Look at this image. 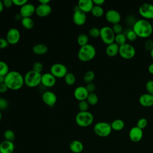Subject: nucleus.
<instances>
[{
	"instance_id": "obj_1",
	"label": "nucleus",
	"mask_w": 153,
	"mask_h": 153,
	"mask_svg": "<svg viewBox=\"0 0 153 153\" xmlns=\"http://www.w3.org/2000/svg\"><path fill=\"white\" fill-rule=\"evenodd\" d=\"M4 83L8 89L17 90L25 84L24 76L18 71H11L5 76Z\"/></svg>"
},
{
	"instance_id": "obj_2",
	"label": "nucleus",
	"mask_w": 153,
	"mask_h": 153,
	"mask_svg": "<svg viewBox=\"0 0 153 153\" xmlns=\"http://www.w3.org/2000/svg\"><path fill=\"white\" fill-rule=\"evenodd\" d=\"M132 29L137 36L140 38H148L151 35L153 32L152 23L143 19L137 20L133 25Z\"/></svg>"
},
{
	"instance_id": "obj_3",
	"label": "nucleus",
	"mask_w": 153,
	"mask_h": 153,
	"mask_svg": "<svg viewBox=\"0 0 153 153\" xmlns=\"http://www.w3.org/2000/svg\"><path fill=\"white\" fill-rule=\"evenodd\" d=\"M95 47L90 44L80 47L78 51V58L82 62H88L92 60L96 56Z\"/></svg>"
},
{
	"instance_id": "obj_4",
	"label": "nucleus",
	"mask_w": 153,
	"mask_h": 153,
	"mask_svg": "<svg viewBox=\"0 0 153 153\" xmlns=\"http://www.w3.org/2000/svg\"><path fill=\"white\" fill-rule=\"evenodd\" d=\"M41 76L42 74L41 73L33 70L29 71L24 76L25 84L28 87H35L41 83Z\"/></svg>"
},
{
	"instance_id": "obj_5",
	"label": "nucleus",
	"mask_w": 153,
	"mask_h": 153,
	"mask_svg": "<svg viewBox=\"0 0 153 153\" xmlns=\"http://www.w3.org/2000/svg\"><path fill=\"white\" fill-rule=\"evenodd\" d=\"M94 121V116L89 111H79L75 116V122L78 126L81 127L90 126Z\"/></svg>"
},
{
	"instance_id": "obj_6",
	"label": "nucleus",
	"mask_w": 153,
	"mask_h": 153,
	"mask_svg": "<svg viewBox=\"0 0 153 153\" xmlns=\"http://www.w3.org/2000/svg\"><path fill=\"white\" fill-rule=\"evenodd\" d=\"M94 132L96 135L102 137L108 136L112 131L111 124L107 122L100 121L96 123L93 127Z\"/></svg>"
},
{
	"instance_id": "obj_7",
	"label": "nucleus",
	"mask_w": 153,
	"mask_h": 153,
	"mask_svg": "<svg viewBox=\"0 0 153 153\" xmlns=\"http://www.w3.org/2000/svg\"><path fill=\"white\" fill-rule=\"evenodd\" d=\"M115 34L110 26H105L100 29V37L106 45L114 42Z\"/></svg>"
},
{
	"instance_id": "obj_8",
	"label": "nucleus",
	"mask_w": 153,
	"mask_h": 153,
	"mask_svg": "<svg viewBox=\"0 0 153 153\" xmlns=\"http://www.w3.org/2000/svg\"><path fill=\"white\" fill-rule=\"evenodd\" d=\"M118 53L122 58L124 59H130L135 56L136 49L131 44L125 43L120 46Z\"/></svg>"
},
{
	"instance_id": "obj_9",
	"label": "nucleus",
	"mask_w": 153,
	"mask_h": 153,
	"mask_svg": "<svg viewBox=\"0 0 153 153\" xmlns=\"http://www.w3.org/2000/svg\"><path fill=\"white\" fill-rule=\"evenodd\" d=\"M68 72L67 67L62 63H56L50 67V73L56 78H64Z\"/></svg>"
},
{
	"instance_id": "obj_10",
	"label": "nucleus",
	"mask_w": 153,
	"mask_h": 153,
	"mask_svg": "<svg viewBox=\"0 0 153 153\" xmlns=\"http://www.w3.org/2000/svg\"><path fill=\"white\" fill-rule=\"evenodd\" d=\"M140 15L145 19H153V5L145 2L142 4L139 7Z\"/></svg>"
},
{
	"instance_id": "obj_11",
	"label": "nucleus",
	"mask_w": 153,
	"mask_h": 153,
	"mask_svg": "<svg viewBox=\"0 0 153 153\" xmlns=\"http://www.w3.org/2000/svg\"><path fill=\"white\" fill-rule=\"evenodd\" d=\"M20 38V31L15 27L10 29L6 35V39L9 44L14 45L19 42Z\"/></svg>"
},
{
	"instance_id": "obj_12",
	"label": "nucleus",
	"mask_w": 153,
	"mask_h": 153,
	"mask_svg": "<svg viewBox=\"0 0 153 153\" xmlns=\"http://www.w3.org/2000/svg\"><path fill=\"white\" fill-rule=\"evenodd\" d=\"M57 96L54 93L51 91H46L42 94L43 102L50 107H53L57 102Z\"/></svg>"
},
{
	"instance_id": "obj_13",
	"label": "nucleus",
	"mask_w": 153,
	"mask_h": 153,
	"mask_svg": "<svg viewBox=\"0 0 153 153\" xmlns=\"http://www.w3.org/2000/svg\"><path fill=\"white\" fill-rule=\"evenodd\" d=\"M143 130L134 126L131 127L128 132V136L131 142L136 143L140 141L143 137Z\"/></svg>"
},
{
	"instance_id": "obj_14",
	"label": "nucleus",
	"mask_w": 153,
	"mask_h": 153,
	"mask_svg": "<svg viewBox=\"0 0 153 153\" xmlns=\"http://www.w3.org/2000/svg\"><path fill=\"white\" fill-rule=\"evenodd\" d=\"M105 18L108 22L114 25L115 23H120L121 19V16L120 13L117 10L111 9L106 12Z\"/></svg>"
},
{
	"instance_id": "obj_15",
	"label": "nucleus",
	"mask_w": 153,
	"mask_h": 153,
	"mask_svg": "<svg viewBox=\"0 0 153 153\" xmlns=\"http://www.w3.org/2000/svg\"><path fill=\"white\" fill-rule=\"evenodd\" d=\"M36 7L31 3H26L20 7L19 14L22 18L30 17L35 13Z\"/></svg>"
},
{
	"instance_id": "obj_16",
	"label": "nucleus",
	"mask_w": 153,
	"mask_h": 153,
	"mask_svg": "<svg viewBox=\"0 0 153 153\" xmlns=\"http://www.w3.org/2000/svg\"><path fill=\"white\" fill-rule=\"evenodd\" d=\"M72 20L77 26H82L84 25L87 20L86 13L81 11L79 9L74 11L72 16Z\"/></svg>"
},
{
	"instance_id": "obj_17",
	"label": "nucleus",
	"mask_w": 153,
	"mask_h": 153,
	"mask_svg": "<svg viewBox=\"0 0 153 153\" xmlns=\"http://www.w3.org/2000/svg\"><path fill=\"white\" fill-rule=\"evenodd\" d=\"M56 82V78L50 72H47L42 75L41 84L46 87H52Z\"/></svg>"
},
{
	"instance_id": "obj_18",
	"label": "nucleus",
	"mask_w": 153,
	"mask_h": 153,
	"mask_svg": "<svg viewBox=\"0 0 153 153\" xmlns=\"http://www.w3.org/2000/svg\"><path fill=\"white\" fill-rule=\"evenodd\" d=\"M52 8L50 4H39L35 10L36 14L41 17L48 16L51 13Z\"/></svg>"
},
{
	"instance_id": "obj_19",
	"label": "nucleus",
	"mask_w": 153,
	"mask_h": 153,
	"mask_svg": "<svg viewBox=\"0 0 153 153\" xmlns=\"http://www.w3.org/2000/svg\"><path fill=\"white\" fill-rule=\"evenodd\" d=\"M88 94L89 93L88 92L85 87L82 85L77 87L74 91V96L75 98L79 101L86 100Z\"/></svg>"
},
{
	"instance_id": "obj_20",
	"label": "nucleus",
	"mask_w": 153,
	"mask_h": 153,
	"mask_svg": "<svg viewBox=\"0 0 153 153\" xmlns=\"http://www.w3.org/2000/svg\"><path fill=\"white\" fill-rule=\"evenodd\" d=\"M77 6L81 11L86 13L91 12L94 4L93 0H79L78 2Z\"/></svg>"
},
{
	"instance_id": "obj_21",
	"label": "nucleus",
	"mask_w": 153,
	"mask_h": 153,
	"mask_svg": "<svg viewBox=\"0 0 153 153\" xmlns=\"http://www.w3.org/2000/svg\"><path fill=\"white\" fill-rule=\"evenodd\" d=\"M139 102L144 107L152 106H153V96L148 93L142 94L139 98Z\"/></svg>"
},
{
	"instance_id": "obj_22",
	"label": "nucleus",
	"mask_w": 153,
	"mask_h": 153,
	"mask_svg": "<svg viewBox=\"0 0 153 153\" xmlns=\"http://www.w3.org/2000/svg\"><path fill=\"white\" fill-rule=\"evenodd\" d=\"M14 148V144L13 142L4 140L0 143V153H13Z\"/></svg>"
},
{
	"instance_id": "obj_23",
	"label": "nucleus",
	"mask_w": 153,
	"mask_h": 153,
	"mask_svg": "<svg viewBox=\"0 0 153 153\" xmlns=\"http://www.w3.org/2000/svg\"><path fill=\"white\" fill-rule=\"evenodd\" d=\"M69 149L74 153H81L84 149V145L81 141L74 140L69 144Z\"/></svg>"
},
{
	"instance_id": "obj_24",
	"label": "nucleus",
	"mask_w": 153,
	"mask_h": 153,
	"mask_svg": "<svg viewBox=\"0 0 153 153\" xmlns=\"http://www.w3.org/2000/svg\"><path fill=\"white\" fill-rule=\"evenodd\" d=\"M119 47L120 46L115 42L109 45H107L105 49L106 54L109 57H113L116 56L119 52Z\"/></svg>"
},
{
	"instance_id": "obj_25",
	"label": "nucleus",
	"mask_w": 153,
	"mask_h": 153,
	"mask_svg": "<svg viewBox=\"0 0 153 153\" xmlns=\"http://www.w3.org/2000/svg\"><path fill=\"white\" fill-rule=\"evenodd\" d=\"M48 47L45 44L41 43L35 44L32 48L33 53L38 55H43L46 54L48 51Z\"/></svg>"
},
{
	"instance_id": "obj_26",
	"label": "nucleus",
	"mask_w": 153,
	"mask_h": 153,
	"mask_svg": "<svg viewBox=\"0 0 153 153\" xmlns=\"http://www.w3.org/2000/svg\"><path fill=\"white\" fill-rule=\"evenodd\" d=\"M112 130L115 131H120L123 130L125 126L124 121L121 119H116L111 123Z\"/></svg>"
},
{
	"instance_id": "obj_27",
	"label": "nucleus",
	"mask_w": 153,
	"mask_h": 153,
	"mask_svg": "<svg viewBox=\"0 0 153 153\" xmlns=\"http://www.w3.org/2000/svg\"><path fill=\"white\" fill-rule=\"evenodd\" d=\"M21 23L23 27L26 29H31L34 26V22L31 17H24L21 20Z\"/></svg>"
},
{
	"instance_id": "obj_28",
	"label": "nucleus",
	"mask_w": 153,
	"mask_h": 153,
	"mask_svg": "<svg viewBox=\"0 0 153 153\" xmlns=\"http://www.w3.org/2000/svg\"><path fill=\"white\" fill-rule=\"evenodd\" d=\"M91 13L93 16L96 17H101L104 14V10L102 7V6H99V5H94Z\"/></svg>"
},
{
	"instance_id": "obj_29",
	"label": "nucleus",
	"mask_w": 153,
	"mask_h": 153,
	"mask_svg": "<svg viewBox=\"0 0 153 153\" xmlns=\"http://www.w3.org/2000/svg\"><path fill=\"white\" fill-rule=\"evenodd\" d=\"M88 36L85 33H81L77 38V43L81 47L85 45L88 43Z\"/></svg>"
},
{
	"instance_id": "obj_30",
	"label": "nucleus",
	"mask_w": 153,
	"mask_h": 153,
	"mask_svg": "<svg viewBox=\"0 0 153 153\" xmlns=\"http://www.w3.org/2000/svg\"><path fill=\"white\" fill-rule=\"evenodd\" d=\"M64 80L66 84L71 85L75 84L76 81V78L73 73L68 72L64 77Z\"/></svg>"
},
{
	"instance_id": "obj_31",
	"label": "nucleus",
	"mask_w": 153,
	"mask_h": 153,
	"mask_svg": "<svg viewBox=\"0 0 153 153\" xmlns=\"http://www.w3.org/2000/svg\"><path fill=\"white\" fill-rule=\"evenodd\" d=\"M86 100L87 101V102L88 103L89 105H95L97 103L98 100H99V98L98 96H97V94L94 93H90L88 94Z\"/></svg>"
},
{
	"instance_id": "obj_32",
	"label": "nucleus",
	"mask_w": 153,
	"mask_h": 153,
	"mask_svg": "<svg viewBox=\"0 0 153 153\" xmlns=\"http://www.w3.org/2000/svg\"><path fill=\"white\" fill-rule=\"evenodd\" d=\"M95 77V74L93 71H87L83 76V79L87 84L92 82V81L94 80Z\"/></svg>"
},
{
	"instance_id": "obj_33",
	"label": "nucleus",
	"mask_w": 153,
	"mask_h": 153,
	"mask_svg": "<svg viewBox=\"0 0 153 153\" xmlns=\"http://www.w3.org/2000/svg\"><path fill=\"white\" fill-rule=\"evenodd\" d=\"M124 34L125 35L126 39L130 41H135L137 37V35L132 29H128L126 30V32L124 33Z\"/></svg>"
},
{
	"instance_id": "obj_34",
	"label": "nucleus",
	"mask_w": 153,
	"mask_h": 153,
	"mask_svg": "<svg viewBox=\"0 0 153 153\" xmlns=\"http://www.w3.org/2000/svg\"><path fill=\"white\" fill-rule=\"evenodd\" d=\"M126 37L125 36V35L124 34V33H118L115 35V42L116 44H117L119 46L126 43Z\"/></svg>"
},
{
	"instance_id": "obj_35",
	"label": "nucleus",
	"mask_w": 153,
	"mask_h": 153,
	"mask_svg": "<svg viewBox=\"0 0 153 153\" xmlns=\"http://www.w3.org/2000/svg\"><path fill=\"white\" fill-rule=\"evenodd\" d=\"M4 137L5 140L13 142L15 140L16 135L14 132L11 130H6L4 133Z\"/></svg>"
},
{
	"instance_id": "obj_36",
	"label": "nucleus",
	"mask_w": 153,
	"mask_h": 153,
	"mask_svg": "<svg viewBox=\"0 0 153 153\" xmlns=\"http://www.w3.org/2000/svg\"><path fill=\"white\" fill-rule=\"evenodd\" d=\"M9 72V67L7 63L4 61L0 60V75L5 76Z\"/></svg>"
},
{
	"instance_id": "obj_37",
	"label": "nucleus",
	"mask_w": 153,
	"mask_h": 153,
	"mask_svg": "<svg viewBox=\"0 0 153 153\" xmlns=\"http://www.w3.org/2000/svg\"><path fill=\"white\" fill-rule=\"evenodd\" d=\"M88 106H89V104L86 100L79 101L78 104V109H79V111H81V112L87 111L88 109Z\"/></svg>"
},
{
	"instance_id": "obj_38",
	"label": "nucleus",
	"mask_w": 153,
	"mask_h": 153,
	"mask_svg": "<svg viewBox=\"0 0 153 153\" xmlns=\"http://www.w3.org/2000/svg\"><path fill=\"white\" fill-rule=\"evenodd\" d=\"M147 124H148V120L145 118H141L139 119L138 121H137L136 126L140 128V129L143 130L146 127Z\"/></svg>"
},
{
	"instance_id": "obj_39",
	"label": "nucleus",
	"mask_w": 153,
	"mask_h": 153,
	"mask_svg": "<svg viewBox=\"0 0 153 153\" xmlns=\"http://www.w3.org/2000/svg\"><path fill=\"white\" fill-rule=\"evenodd\" d=\"M89 35L92 38H97L100 36V29L96 27H91L89 30Z\"/></svg>"
},
{
	"instance_id": "obj_40",
	"label": "nucleus",
	"mask_w": 153,
	"mask_h": 153,
	"mask_svg": "<svg viewBox=\"0 0 153 153\" xmlns=\"http://www.w3.org/2000/svg\"><path fill=\"white\" fill-rule=\"evenodd\" d=\"M112 29L115 35L121 33H122V31H123V26L120 23L114 24L112 27Z\"/></svg>"
},
{
	"instance_id": "obj_41",
	"label": "nucleus",
	"mask_w": 153,
	"mask_h": 153,
	"mask_svg": "<svg viewBox=\"0 0 153 153\" xmlns=\"http://www.w3.org/2000/svg\"><path fill=\"white\" fill-rule=\"evenodd\" d=\"M42 69H43V65L40 62H36L33 63V65L32 66L33 71L39 72V73H41V72L42 71Z\"/></svg>"
},
{
	"instance_id": "obj_42",
	"label": "nucleus",
	"mask_w": 153,
	"mask_h": 153,
	"mask_svg": "<svg viewBox=\"0 0 153 153\" xmlns=\"http://www.w3.org/2000/svg\"><path fill=\"white\" fill-rule=\"evenodd\" d=\"M145 87L148 91V93L153 96V80L150 79L147 81V82H146Z\"/></svg>"
},
{
	"instance_id": "obj_43",
	"label": "nucleus",
	"mask_w": 153,
	"mask_h": 153,
	"mask_svg": "<svg viewBox=\"0 0 153 153\" xmlns=\"http://www.w3.org/2000/svg\"><path fill=\"white\" fill-rule=\"evenodd\" d=\"M145 48L147 51H151L153 48V40L148 39L145 43Z\"/></svg>"
},
{
	"instance_id": "obj_44",
	"label": "nucleus",
	"mask_w": 153,
	"mask_h": 153,
	"mask_svg": "<svg viewBox=\"0 0 153 153\" xmlns=\"http://www.w3.org/2000/svg\"><path fill=\"white\" fill-rule=\"evenodd\" d=\"M85 88L89 93H94V90H96V85L93 82H90L87 84Z\"/></svg>"
},
{
	"instance_id": "obj_45",
	"label": "nucleus",
	"mask_w": 153,
	"mask_h": 153,
	"mask_svg": "<svg viewBox=\"0 0 153 153\" xmlns=\"http://www.w3.org/2000/svg\"><path fill=\"white\" fill-rule=\"evenodd\" d=\"M9 45L8 42L6 38H0V49H4L7 48Z\"/></svg>"
},
{
	"instance_id": "obj_46",
	"label": "nucleus",
	"mask_w": 153,
	"mask_h": 153,
	"mask_svg": "<svg viewBox=\"0 0 153 153\" xmlns=\"http://www.w3.org/2000/svg\"><path fill=\"white\" fill-rule=\"evenodd\" d=\"M8 106V102L7 99L4 98H2L1 102L0 103V110H4L7 108Z\"/></svg>"
},
{
	"instance_id": "obj_47",
	"label": "nucleus",
	"mask_w": 153,
	"mask_h": 153,
	"mask_svg": "<svg viewBox=\"0 0 153 153\" xmlns=\"http://www.w3.org/2000/svg\"><path fill=\"white\" fill-rule=\"evenodd\" d=\"M12 1L13 3V5H15L16 6H19L20 7L28 2L27 0H12Z\"/></svg>"
},
{
	"instance_id": "obj_48",
	"label": "nucleus",
	"mask_w": 153,
	"mask_h": 153,
	"mask_svg": "<svg viewBox=\"0 0 153 153\" xmlns=\"http://www.w3.org/2000/svg\"><path fill=\"white\" fill-rule=\"evenodd\" d=\"M126 21H127V23L129 25H132V27L133 26V25L135 23V22H136V18L131 16V15H128L127 18H126Z\"/></svg>"
},
{
	"instance_id": "obj_49",
	"label": "nucleus",
	"mask_w": 153,
	"mask_h": 153,
	"mask_svg": "<svg viewBox=\"0 0 153 153\" xmlns=\"http://www.w3.org/2000/svg\"><path fill=\"white\" fill-rule=\"evenodd\" d=\"M2 2L4 7L6 8H10L13 5L12 0H4Z\"/></svg>"
},
{
	"instance_id": "obj_50",
	"label": "nucleus",
	"mask_w": 153,
	"mask_h": 153,
	"mask_svg": "<svg viewBox=\"0 0 153 153\" xmlns=\"http://www.w3.org/2000/svg\"><path fill=\"white\" fill-rule=\"evenodd\" d=\"M8 87L5 83L0 84V93H4L7 91Z\"/></svg>"
},
{
	"instance_id": "obj_51",
	"label": "nucleus",
	"mask_w": 153,
	"mask_h": 153,
	"mask_svg": "<svg viewBox=\"0 0 153 153\" xmlns=\"http://www.w3.org/2000/svg\"><path fill=\"white\" fill-rule=\"evenodd\" d=\"M94 5H99V6H102L105 2L104 0H93Z\"/></svg>"
},
{
	"instance_id": "obj_52",
	"label": "nucleus",
	"mask_w": 153,
	"mask_h": 153,
	"mask_svg": "<svg viewBox=\"0 0 153 153\" xmlns=\"http://www.w3.org/2000/svg\"><path fill=\"white\" fill-rule=\"evenodd\" d=\"M148 70L149 71V73H151V74H153V63H151L148 67Z\"/></svg>"
},
{
	"instance_id": "obj_53",
	"label": "nucleus",
	"mask_w": 153,
	"mask_h": 153,
	"mask_svg": "<svg viewBox=\"0 0 153 153\" xmlns=\"http://www.w3.org/2000/svg\"><path fill=\"white\" fill-rule=\"evenodd\" d=\"M38 2L40 4H49L50 2V0H39Z\"/></svg>"
},
{
	"instance_id": "obj_54",
	"label": "nucleus",
	"mask_w": 153,
	"mask_h": 153,
	"mask_svg": "<svg viewBox=\"0 0 153 153\" xmlns=\"http://www.w3.org/2000/svg\"><path fill=\"white\" fill-rule=\"evenodd\" d=\"M4 8V6L3 2H2V1L0 0V13L3 11Z\"/></svg>"
},
{
	"instance_id": "obj_55",
	"label": "nucleus",
	"mask_w": 153,
	"mask_h": 153,
	"mask_svg": "<svg viewBox=\"0 0 153 153\" xmlns=\"http://www.w3.org/2000/svg\"><path fill=\"white\" fill-rule=\"evenodd\" d=\"M4 79H5V76L0 75V84L4 83Z\"/></svg>"
},
{
	"instance_id": "obj_56",
	"label": "nucleus",
	"mask_w": 153,
	"mask_h": 153,
	"mask_svg": "<svg viewBox=\"0 0 153 153\" xmlns=\"http://www.w3.org/2000/svg\"><path fill=\"white\" fill-rule=\"evenodd\" d=\"M150 56H151V58L153 59V48L150 51Z\"/></svg>"
},
{
	"instance_id": "obj_57",
	"label": "nucleus",
	"mask_w": 153,
	"mask_h": 153,
	"mask_svg": "<svg viewBox=\"0 0 153 153\" xmlns=\"http://www.w3.org/2000/svg\"><path fill=\"white\" fill-rule=\"evenodd\" d=\"M1 119H2V114H1V111L0 110V121H1Z\"/></svg>"
},
{
	"instance_id": "obj_58",
	"label": "nucleus",
	"mask_w": 153,
	"mask_h": 153,
	"mask_svg": "<svg viewBox=\"0 0 153 153\" xmlns=\"http://www.w3.org/2000/svg\"><path fill=\"white\" fill-rule=\"evenodd\" d=\"M152 28H153V19H152Z\"/></svg>"
},
{
	"instance_id": "obj_59",
	"label": "nucleus",
	"mask_w": 153,
	"mask_h": 153,
	"mask_svg": "<svg viewBox=\"0 0 153 153\" xmlns=\"http://www.w3.org/2000/svg\"><path fill=\"white\" fill-rule=\"evenodd\" d=\"M1 99H2V98L0 97V103H1Z\"/></svg>"
}]
</instances>
